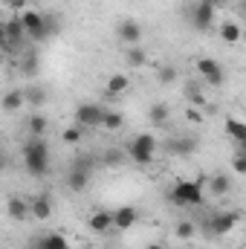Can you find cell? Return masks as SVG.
Masks as SVG:
<instances>
[{"label":"cell","instance_id":"5","mask_svg":"<svg viewBox=\"0 0 246 249\" xmlns=\"http://www.w3.org/2000/svg\"><path fill=\"white\" fill-rule=\"evenodd\" d=\"M238 223H241V212H238V209L217 212V214H211V217H209V235H214V238H223V235H229V232H232Z\"/></svg>","mask_w":246,"mask_h":249},{"label":"cell","instance_id":"9","mask_svg":"<svg viewBox=\"0 0 246 249\" xmlns=\"http://www.w3.org/2000/svg\"><path fill=\"white\" fill-rule=\"evenodd\" d=\"M214 12L217 9H211L209 3H194L191 9H188V18H191V26L194 29H200V32H206V29H211V23H214Z\"/></svg>","mask_w":246,"mask_h":249},{"label":"cell","instance_id":"4","mask_svg":"<svg viewBox=\"0 0 246 249\" xmlns=\"http://www.w3.org/2000/svg\"><path fill=\"white\" fill-rule=\"evenodd\" d=\"M18 18H20V23H23L26 35H29L35 44L50 41V35H47V29H44V15H41V12H35V9H23Z\"/></svg>","mask_w":246,"mask_h":249},{"label":"cell","instance_id":"17","mask_svg":"<svg viewBox=\"0 0 246 249\" xmlns=\"http://www.w3.org/2000/svg\"><path fill=\"white\" fill-rule=\"evenodd\" d=\"M87 223H90V229H93L96 235H105L107 229H113V212H105V209H102V212H93Z\"/></svg>","mask_w":246,"mask_h":249},{"label":"cell","instance_id":"21","mask_svg":"<svg viewBox=\"0 0 246 249\" xmlns=\"http://www.w3.org/2000/svg\"><path fill=\"white\" fill-rule=\"evenodd\" d=\"M23 102L38 110L41 105H47V90L41 84H29V87H23Z\"/></svg>","mask_w":246,"mask_h":249},{"label":"cell","instance_id":"39","mask_svg":"<svg viewBox=\"0 0 246 249\" xmlns=\"http://www.w3.org/2000/svg\"><path fill=\"white\" fill-rule=\"evenodd\" d=\"M203 3H209V6H211V9H223V6H226V3H229V0H203Z\"/></svg>","mask_w":246,"mask_h":249},{"label":"cell","instance_id":"37","mask_svg":"<svg viewBox=\"0 0 246 249\" xmlns=\"http://www.w3.org/2000/svg\"><path fill=\"white\" fill-rule=\"evenodd\" d=\"M6 171H9V154L0 151V174H6Z\"/></svg>","mask_w":246,"mask_h":249},{"label":"cell","instance_id":"13","mask_svg":"<svg viewBox=\"0 0 246 249\" xmlns=\"http://www.w3.org/2000/svg\"><path fill=\"white\" fill-rule=\"evenodd\" d=\"M53 214V200H50V194L44 191V194H38L32 203H29V217H38V220H47Z\"/></svg>","mask_w":246,"mask_h":249},{"label":"cell","instance_id":"32","mask_svg":"<svg viewBox=\"0 0 246 249\" xmlns=\"http://www.w3.org/2000/svg\"><path fill=\"white\" fill-rule=\"evenodd\" d=\"M185 93H188V99H191V105H194V107H203V105H206V96L197 90V84H188V87H185Z\"/></svg>","mask_w":246,"mask_h":249},{"label":"cell","instance_id":"8","mask_svg":"<svg viewBox=\"0 0 246 249\" xmlns=\"http://www.w3.org/2000/svg\"><path fill=\"white\" fill-rule=\"evenodd\" d=\"M102 113H105L102 105L81 102V105L75 107V124H78V127H99V124H102Z\"/></svg>","mask_w":246,"mask_h":249},{"label":"cell","instance_id":"24","mask_svg":"<svg viewBox=\"0 0 246 249\" xmlns=\"http://www.w3.org/2000/svg\"><path fill=\"white\" fill-rule=\"evenodd\" d=\"M168 116H171V110H168L165 102H154L151 110H148V119L157 124V127H165V124H168Z\"/></svg>","mask_w":246,"mask_h":249},{"label":"cell","instance_id":"11","mask_svg":"<svg viewBox=\"0 0 246 249\" xmlns=\"http://www.w3.org/2000/svg\"><path fill=\"white\" fill-rule=\"evenodd\" d=\"M3 29H6V41H9V47H12V50H20V44H23V38H26V29H23L20 18L12 15V18L3 23Z\"/></svg>","mask_w":246,"mask_h":249},{"label":"cell","instance_id":"14","mask_svg":"<svg viewBox=\"0 0 246 249\" xmlns=\"http://www.w3.org/2000/svg\"><path fill=\"white\" fill-rule=\"evenodd\" d=\"M6 214H9L12 220L23 223V220H29V203H26L23 197H9V200H6Z\"/></svg>","mask_w":246,"mask_h":249},{"label":"cell","instance_id":"27","mask_svg":"<svg viewBox=\"0 0 246 249\" xmlns=\"http://www.w3.org/2000/svg\"><path fill=\"white\" fill-rule=\"evenodd\" d=\"M122 124H124V113H122V110H107V107H105V113H102V124H99V127L119 130Z\"/></svg>","mask_w":246,"mask_h":249},{"label":"cell","instance_id":"34","mask_svg":"<svg viewBox=\"0 0 246 249\" xmlns=\"http://www.w3.org/2000/svg\"><path fill=\"white\" fill-rule=\"evenodd\" d=\"M232 171L235 174H246V154H235V160H232Z\"/></svg>","mask_w":246,"mask_h":249},{"label":"cell","instance_id":"25","mask_svg":"<svg viewBox=\"0 0 246 249\" xmlns=\"http://www.w3.org/2000/svg\"><path fill=\"white\" fill-rule=\"evenodd\" d=\"M124 64H127V67H145V64H148V53H145L139 44H133V47L124 50Z\"/></svg>","mask_w":246,"mask_h":249},{"label":"cell","instance_id":"30","mask_svg":"<svg viewBox=\"0 0 246 249\" xmlns=\"http://www.w3.org/2000/svg\"><path fill=\"white\" fill-rule=\"evenodd\" d=\"M38 67H41L38 55H35V53H26V58H23V72H26V75H38Z\"/></svg>","mask_w":246,"mask_h":249},{"label":"cell","instance_id":"3","mask_svg":"<svg viewBox=\"0 0 246 249\" xmlns=\"http://www.w3.org/2000/svg\"><path fill=\"white\" fill-rule=\"evenodd\" d=\"M157 148H159V142H157L154 133H136V136L127 142V157H130L136 165H151L154 157H157Z\"/></svg>","mask_w":246,"mask_h":249},{"label":"cell","instance_id":"29","mask_svg":"<svg viewBox=\"0 0 246 249\" xmlns=\"http://www.w3.org/2000/svg\"><path fill=\"white\" fill-rule=\"evenodd\" d=\"M81 136H84V127H78V124H72V127H67L61 133V139L67 145H78L81 142Z\"/></svg>","mask_w":246,"mask_h":249},{"label":"cell","instance_id":"23","mask_svg":"<svg viewBox=\"0 0 246 249\" xmlns=\"http://www.w3.org/2000/svg\"><path fill=\"white\" fill-rule=\"evenodd\" d=\"M130 90V75H124V72H116V75H110L107 78V96H122Z\"/></svg>","mask_w":246,"mask_h":249},{"label":"cell","instance_id":"28","mask_svg":"<svg viewBox=\"0 0 246 249\" xmlns=\"http://www.w3.org/2000/svg\"><path fill=\"white\" fill-rule=\"evenodd\" d=\"M194 235H197V226H194L191 220H180V223L174 226V238H177V241H191Z\"/></svg>","mask_w":246,"mask_h":249},{"label":"cell","instance_id":"19","mask_svg":"<svg viewBox=\"0 0 246 249\" xmlns=\"http://www.w3.org/2000/svg\"><path fill=\"white\" fill-rule=\"evenodd\" d=\"M229 191H232V177H229V174L220 171V174H214V177L209 180V194H211V197H223V194H229Z\"/></svg>","mask_w":246,"mask_h":249},{"label":"cell","instance_id":"20","mask_svg":"<svg viewBox=\"0 0 246 249\" xmlns=\"http://www.w3.org/2000/svg\"><path fill=\"white\" fill-rule=\"evenodd\" d=\"M220 38H223L226 44H241V38H244L241 23H238V20H223V23H220Z\"/></svg>","mask_w":246,"mask_h":249},{"label":"cell","instance_id":"35","mask_svg":"<svg viewBox=\"0 0 246 249\" xmlns=\"http://www.w3.org/2000/svg\"><path fill=\"white\" fill-rule=\"evenodd\" d=\"M6 6L15 12H23V9H29V0H6Z\"/></svg>","mask_w":246,"mask_h":249},{"label":"cell","instance_id":"38","mask_svg":"<svg viewBox=\"0 0 246 249\" xmlns=\"http://www.w3.org/2000/svg\"><path fill=\"white\" fill-rule=\"evenodd\" d=\"M0 50H12L9 41H6V29H3V23H0Z\"/></svg>","mask_w":246,"mask_h":249},{"label":"cell","instance_id":"36","mask_svg":"<svg viewBox=\"0 0 246 249\" xmlns=\"http://www.w3.org/2000/svg\"><path fill=\"white\" fill-rule=\"evenodd\" d=\"M185 119H188V122H203V116H200V110H197V107H188V110H185Z\"/></svg>","mask_w":246,"mask_h":249},{"label":"cell","instance_id":"2","mask_svg":"<svg viewBox=\"0 0 246 249\" xmlns=\"http://www.w3.org/2000/svg\"><path fill=\"white\" fill-rule=\"evenodd\" d=\"M203 186H206V177H200V180H177L171 194H168V200L174 206H203L206 203Z\"/></svg>","mask_w":246,"mask_h":249},{"label":"cell","instance_id":"33","mask_svg":"<svg viewBox=\"0 0 246 249\" xmlns=\"http://www.w3.org/2000/svg\"><path fill=\"white\" fill-rule=\"evenodd\" d=\"M44 29H47V35L53 38V35H58L61 32V23H58V18H50V15H44Z\"/></svg>","mask_w":246,"mask_h":249},{"label":"cell","instance_id":"18","mask_svg":"<svg viewBox=\"0 0 246 249\" xmlns=\"http://www.w3.org/2000/svg\"><path fill=\"white\" fill-rule=\"evenodd\" d=\"M194 148H197L194 136H177L168 142V154H174V157H188V154H194Z\"/></svg>","mask_w":246,"mask_h":249},{"label":"cell","instance_id":"10","mask_svg":"<svg viewBox=\"0 0 246 249\" xmlns=\"http://www.w3.org/2000/svg\"><path fill=\"white\" fill-rule=\"evenodd\" d=\"M116 35H119V41H124L127 47H133V44H139V41H142V26H139V20L124 18L122 23L116 26Z\"/></svg>","mask_w":246,"mask_h":249},{"label":"cell","instance_id":"26","mask_svg":"<svg viewBox=\"0 0 246 249\" xmlns=\"http://www.w3.org/2000/svg\"><path fill=\"white\" fill-rule=\"evenodd\" d=\"M26 127H29V136H44L47 133V127H50V119L44 116V113H32L29 119H26Z\"/></svg>","mask_w":246,"mask_h":249},{"label":"cell","instance_id":"15","mask_svg":"<svg viewBox=\"0 0 246 249\" xmlns=\"http://www.w3.org/2000/svg\"><path fill=\"white\" fill-rule=\"evenodd\" d=\"M32 249H70V244H67V238H64L61 232H50V235L35 238Z\"/></svg>","mask_w":246,"mask_h":249},{"label":"cell","instance_id":"7","mask_svg":"<svg viewBox=\"0 0 246 249\" xmlns=\"http://www.w3.org/2000/svg\"><path fill=\"white\" fill-rule=\"evenodd\" d=\"M90 177H93V165H90L87 160H78V162L67 171V188L84 191V188L90 186Z\"/></svg>","mask_w":246,"mask_h":249},{"label":"cell","instance_id":"41","mask_svg":"<svg viewBox=\"0 0 246 249\" xmlns=\"http://www.w3.org/2000/svg\"><path fill=\"white\" fill-rule=\"evenodd\" d=\"M0 151H3V148H0Z\"/></svg>","mask_w":246,"mask_h":249},{"label":"cell","instance_id":"6","mask_svg":"<svg viewBox=\"0 0 246 249\" xmlns=\"http://www.w3.org/2000/svg\"><path fill=\"white\" fill-rule=\"evenodd\" d=\"M197 72L211 87H223V81H226V70L214 61V58H197Z\"/></svg>","mask_w":246,"mask_h":249},{"label":"cell","instance_id":"12","mask_svg":"<svg viewBox=\"0 0 246 249\" xmlns=\"http://www.w3.org/2000/svg\"><path fill=\"white\" fill-rule=\"evenodd\" d=\"M136 220H139V212H136L133 206H122V209H116V212H113V226H116V229H122V232L133 229V226H136Z\"/></svg>","mask_w":246,"mask_h":249},{"label":"cell","instance_id":"16","mask_svg":"<svg viewBox=\"0 0 246 249\" xmlns=\"http://www.w3.org/2000/svg\"><path fill=\"white\" fill-rule=\"evenodd\" d=\"M23 105H26V102H23V90H6V93L0 96V110H3V113H18Z\"/></svg>","mask_w":246,"mask_h":249},{"label":"cell","instance_id":"31","mask_svg":"<svg viewBox=\"0 0 246 249\" xmlns=\"http://www.w3.org/2000/svg\"><path fill=\"white\" fill-rule=\"evenodd\" d=\"M157 78H159L162 84H171V81L177 78V67H171V64H165V67H159V72H157Z\"/></svg>","mask_w":246,"mask_h":249},{"label":"cell","instance_id":"22","mask_svg":"<svg viewBox=\"0 0 246 249\" xmlns=\"http://www.w3.org/2000/svg\"><path fill=\"white\" fill-rule=\"evenodd\" d=\"M223 127H226V133H229V136H232L238 145H246V122H244V119H238V116H229Z\"/></svg>","mask_w":246,"mask_h":249},{"label":"cell","instance_id":"1","mask_svg":"<svg viewBox=\"0 0 246 249\" xmlns=\"http://www.w3.org/2000/svg\"><path fill=\"white\" fill-rule=\"evenodd\" d=\"M23 165L32 177H47L50 174V145L44 136H29L23 142Z\"/></svg>","mask_w":246,"mask_h":249},{"label":"cell","instance_id":"40","mask_svg":"<svg viewBox=\"0 0 246 249\" xmlns=\"http://www.w3.org/2000/svg\"><path fill=\"white\" fill-rule=\"evenodd\" d=\"M145 249H165V247H162V244H148Z\"/></svg>","mask_w":246,"mask_h":249}]
</instances>
